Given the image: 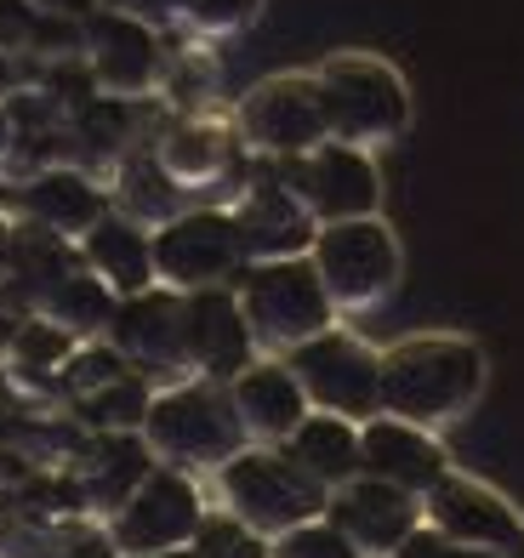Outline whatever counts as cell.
I'll return each mask as SVG.
<instances>
[{"label":"cell","instance_id":"cell-1","mask_svg":"<svg viewBox=\"0 0 524 558\" xmlns=\"http://www.w3.org/2000/svg\"><path fill=\"white\" fill-rule=\"evenodd\" d=\"M485 393V353L467 337H405L382 353V416L444 427Z\"/></svg>","mask_w":524,"mask_h":558},{"label":"cell","instance_id":"cell-2","mask_svg":"<svg viewBox=\"0 0 524 558\" xmlns=\"http://www.w3.org/2000/svg\"><path fill=\"white\" fill-rule=\"evenodd\" d=\"M137 434L155 462L178 468V473H217L229 456L245 450L229 388L206 383V376H183V383L160 388L148 399V416Z\"/></svg>","mask_w":524,"mask_h":558},{"label":"cell","instance_id":"cell-3","mask_svg":"<svg viewBox=\"0 0 524 558\" xmlns=\"http://www.w3.org/2000/svg\"><path fill=\"white\" fill-rule=\"evenodd\" d=\"M319 104H326L331 143L354 148H382L405 137L411 125V86L399 81V69L377 52H331L314 69Z\"/></svg>","mask_w":524,"mask_h":558},{"label":"cell","instance_id":"cell-4","mask_svg":"<svg viewBox=\"0 0 524 558\" xmlns=\"http://www.w3.org/2000/svg\"><path fill=\"white\" fill-rule=\"evenodd\" d=\"M240 314L257 337V353L285 360L291 348L314 342L319 331L337 325V308L308 257H273V263H245L234 279Z\"/></svg>","mask_w":524,"mask_h":558},{"label":"cell","instance_id":"cell-5","mask_svg":"<svg viewBox=\"0 0 524 558\" xmlns=\"http://www.w3.org/2000/svg\"><path fill=\"white\" fill-rule=\"evenodd\" d=\"M211 478H217L222 513H234L245 530H257L263 542H273V536H285L291 524H308V519L326 513V490H319L280 445H245Z\"/></svg>","mask_w":524,"mask_h":558},{"label":"cell","instance_id":"cell-6","mask_svg":"<svg viewBox=\"0 0 524 558\" xmlns=\"http://www.w3.org/2000/svg\"><path fill=\"white\" fill-rule=\"evenodd\" d=\"M308 263L326 286L337 314H360L377 308V302L399 286L405 257H399V240L382 217H348V222H319V234L308 245Z\"/></svg>","mask_w":524,"mask_h":558},{"label":"cell","instance_id":"cell-7","mask_svg":"<svg viewBox=\"0 0 524 558\" xmlns=\"http://www.w3.org/2000/svg\"><path fill=\"white\" fill-rule=\"evenodd\" d=\"M234 137L252 160H303L331 143L326 104H319L314 69L308 74H268L234 104Z\"/></svg>","mask_w":524,"mask_h":558},{"label":"cell","instance_id":"cell-8","mask_svg":"<svg viewBox=\"0 0 524 558\" xmlns=\"http://www.w3.org/2000/svg\"><path fill=\"white\" fill-rule=\"evenodd\" d=\"M285 365H291L296 383H303L314 411L348 416V422L382 416V353L365 348L360 337H348L342 325L319 331L303 348H291Z\"/></svg>","mask_w":524,"mask_h":558},{"label":"cell","instance_id":"cell-9","mask_svg":"<svg viewBox=\"0 0 524 558\" xmlns=\"http://www.w3.org/2000/svg\"><path fill=\"white\" fill-rule=\"evenodd\" d=\"M206 524V496H199L194 473H178L155 462L148 478L109 513V542L120 558H143V553H178L199 536Z\"/></svg>","mask_w":524,"mask_h":558},{"label":"cell","instance_id":"cell-10","mask_svg":"<svg viewBox=\"0 0 524 558\" xmlns=\"http://www.w3.org/2000/svg\"><path fill=\"white\" fill-rule=\"evenodd\" d=\"M245 268V245L234 211L217 206H188L171 222L155 228V279L171 291H206V286H234Z\"/></svg>","mask_w":524,"mask_h":558},{"label":"cell","instance_id":"cell-11","mask_svg":"<svg viewBox=\"0 0 524 558\" xmlns=\"http://www.w3.org/2000/svg\"><path fill=\"white\" fill-rule=\"evenodd\" d=\"M280 177L308 206L314 222H348V217H382V171L370 148L354 143H319L303 160H280Z\"/></svg>","mask_w":524,"mask_h":558},{"label":"cell","instance_id":"cell-12","mask_svg":"<svg viewBox=\"0 0 524 558\" xmlns=\"http://www.w3.org/2000/svg\"><path fill=\"white\" fill-rule=\"evenodd\" d=\"M81 63L92 74V86L103 97H148L160 81H166V46H160V29L126 17V12H109L97 7L86 23H81Z\"/></svg>","mask_w":524,"mask_h":558},{"label":"cell","instance_id":"cell-13","mask_svg":"<svg viewBox=\"0 0 524 558\" xmlns=\"http://www.w3.org/2000/svg\"><path fill=\"white\" fill-rule=\"evenodd\" d=\"M109 348L126 365L148 376H188V342H183V291L148 286L137 296L114 302L109 319Z\"/></svg>","mask_w":524,"mask_h":558},{"label":"cell","instance_id":"cell-14","mask_svg":"<svg viewBox=\"0 0 524 558\" xmlns=\"http://www.w3.org/2000/svg\"><path fill=\"white\" fill-rule=\"evenodd\" d=\"M234 228L245 245V263H273V257H308V245L319 234V222L308 217V206L291 194V183L280 177V166L263 160V171L245 183V194L234 199Z\"/></svg>","mask_w":524,"mask_h":558},{"label":"cell","instance_id":"cell-15","mask_svg":"<svg viewBox=\"0 0 524 558\" xmlns=\"http://www.w3.org/2000/svg\"><path fill=\"white\" fill-rule=\"evenodd\" d=\"M183 342H188V376H206V383H222V388L245 365L263 360L234 286H206L183 296Z\"/></svg>","mask_w":524,"mask_h":558},{"label":"cell","instance_id":"cell-16","mask_svg":"<svg viewBox=\"0 0 524 558\" xmlns=\"http://www.w3.org/2000/svg\"><path fill=\"white\" fill-rule=\"evenodd\" d=\"M360 473L382 478L393 490H411L422 501L451 473V456H444V445L428 427L399 422V416H370V422H360Z\"/></svg>","mask_w":524,"mask_h":558},{"label":"cell","instance_id":"cell-17","mask_svg":"<svg viewBox=\"0 0 524 558\" xmlns=\"http://www.w3.org/2000/svg\"><path fill=\"white\" fill-rule=\"evenodd\" d=\"M422 519L434 530H444L451 542H467V547H485L502 558L519 536H524V519L508 507V496H496L479 478H462V473H444L439 485L422 496Z\"/></svg>","mask_w":524,"mask_h":558},{"label":"cell","instance_id":"cell-18","mask_svg":"<svg viewBox=\"0 0 524 558\" xmlns=\"http://www.w3.org/2000/svg\"><path fill=\"white\" fill-rule=\"evenodd\" d=\"M326 519L365 558H388L422 524V501L411 490H393V485H382V478H365L360 473L354 485H342V490L326 496Z\"/></svg>","mask_w":524,"mask_h":558},{"label":"cell","instance_id":"cell-19","mask_svg":"<svg viewBox=\"0 0 524 558\" xmlns=\"http://www.w3.org/2000/svg\"><path fill=\"white\" fill-rule=\"evenodd\" d=\"M229 399H234V416H240L245 445H285L296 427H303V416L314 411L303 383L291 376V365L285 360H268V353L234 376Z\"/></svg>","mask_w":524,"mask_h":558},{"label":"cell","instance_id":"cell-20","mask_svg":"<svg viewBox=\"0 0 524 558\" xmlns=\"http://www.w3.org/2000/svg\"><path fill=\"white\" fill-rule=\"evenodd\" d=\"M74 251H81V268L103 279L114 296H137L148 286H160L155 279V228L132 222L114 206L74 240Z\"/></svg>","mask_w":524,"mask_h":558},{"label":"cell","instance_id":"cell-21","mask_svg":"<svg viewBox=\"0 0 524 558\" xmlns=\"http://www.w3.org/2000/svg\"><path fill=\"white\" fill-rule=\"evenodd\" d=\"M17 206H23V217H29L35 228H46V234L81 240L86 228L109 211V189H97L92 177L74 171V166H46V171H35L29 183H23Z\"/></svg>","mask_w":524,"mask_h":558},{"label":"cell","instance_id":"cell-22","mask_svg":"<svg viewBox=\"0 0 524 558\" xmlns=\"http://www.w3.org/2000/svg\"><path fill=\"white\" fill-rule=\"evenodd\" d=\"M296 468H303L319 490H342L360 478V422L348 416H326V411H308L303 427L280 445Z\"/></svg>","mask_w":524,"mask_h":558},{"label":"cell","instance_id":"cell-23","mask_svg":"<svg viewBox=\"0 0 524 558\" xmlns=\"http://www.w3.org/2000/svg\"><path fill=\"white\" fill-rule=\"evenodd\" d=\"M155 155H160V166L178 177L183 189H199V183H217V177L234 166L240 137H234V125H222V120L188 114V120H178V125L160 137Z\"/></svg>","mask_w":524,"mask_h":558},{"label":"cell","instance_id":"cell-24","mask_svg":"<svg viewBox=\"0 0 524 558\" xmlns=\"http://www.w3.org/2000/svg\"><path fill=\"white\" fill-rule=\"evenodd\" d=\"M114 302H120V296H114L97 274H86V268H63V274L46 279V291H40V319H46V325H58V331H69L74 342H81V337L109 331Z\"/></svg>","mask_w":524,"mask_h":558},{"label":"cell","instance_id":"cell-25","mask_svg":"<svg viewBox=\"0 0 524 558\" xmlns=\"http://www.w3.org/2000/svg\"><path fill=\"white\" fill-rule=\"evenodd\" d=\"M109 206L126 211V217L143 222V228H160V222H171L178 211H188V206H183V183L160 166L155 148H148V155H126V160H120Z\"/></svg>","mask_w":524,"mask_h":558},{"label":"cell","instance_id":"cell-26","mask_svg":"<svg viewBox=\"0 0 524 558\" xmlns=\"http://www.w3.org/2000/svg\"><path fill=\"white\" fill-rule=\"evenodd\" d=\"M148 468H155V456H148L143 434H109L86 462V501L114 513V507L148 478Z\"/></svg>","mask_w":524,"mask_h":558},{"label":"cell","instance_id":"cell-27","mask_svg":"<svg viewBox=\"0 0 524 558\" xmlns=\"http://www.w3.org/2000/svg\"><path fill=\"white\" fill-rule=\"evenodd\" d=\"M148 393L137 376L126 371L120 383H109V388H97V393H86L81 404H86V416L97 422V427H109V434H137L143 427V416H148Z\"/></svg>","mask_w":524,"mask_h":558},{"label":"cell","instance_id":"cell-28","mask_svg":"<svg viewBox=\"0 0 524 558\" xmlns=\"http://www.w3.org/2000/svg\"><path fill=\"white\" fill-rule=\"evenodd\" d=\"M74 348H81V342H74L69 331H58V325H46V319H29V325L12 337V371H23V376H35V371L63 376V365H69Z\"/></svg>","mask_w":524,"mask_h":558},{"label":"cell","instance_id":"cell-29","mask_svg":"<svg viewBox=\"0 0 524 558\" xmlns=\"http://www.w3.org/2000/svg\"><path fill=\"white\" fill-rule=\"evenodd\" d=\"M268 558H365V553L348 542L326 513H319L308 524H291L285 536H273L268 542Z\"/></svg>","mask_w":524,"mask_h":558},{"label":"cell","instance_id":"cell-30","mask_svg":"<svg viewBox=\"0 0 524 558\" xmlns=\"http://www.w3.org/2000/svg\"><path fill=\"white\" fill-rule=\"evenodd\" d=\"M194 558H268V542L257 530H245L234 513H206L199 536L188 542Z\"/></svg>","mask_w":524,"mask_h":558},{"label":"cell","instance_id":"cell-31","mask_svg":"<svg viewBox=\"0 0 524 558\" xmlns=\"http://www.w3.org/2000/svg\"><path fill=\"white\" fill-rule=\"evenodd\" d=\"M263 12V0H188V29L194 35H234Z\"/></svg>","mask_w":524,"mask_h":558},{"label":"cell","instance_id":"cell-32","mask_svg":"<svg viewBox=\"0 0 524 558\" xmlns=\"http://www.w3.org/2000/svg\"><path fill=\"white\" fill-rule=\"evenodd\" d=\"M35 35H40V7L35 0H0V58L35 52Z\"/></svg>","mask_w":524,"mask_h":558},{"label":"cell","instance_id":"cell-33","mask_svg":"<svg viewBox=\"0 0 524 558\" xmlns=\"http://www.w3.org/2000/svg\"><path fill=\"white\" fill-rule=\"evenodd\" d=\"M388 558H496V553H485V547H467V542H451L444 530H434L428 519H422L405 542H399Z\"/></svg>","mask_w":524,"mask_h":558},{"label":"cell","instance_id":"cell-34","mask_svg":"<svg viewBox=\"0 0 524 558\" xmlns=\"http://www.w3.org/2000/svg\"><path fill=\"white\" fill-rule=\"evenodd\" d=\"M109 12H126L137 23H148V29H171V23L188 17V0H103Z\"/></svg>","mask_w":524,"mask_h":558},{"label":"cell","instance_id":"cell-35","mask_svg":"<svg viewBox=\"0 0 524 558\" xmlns=\"http://www.w3.org/2000/svg\"><path fill=\"white\" fill-rule=\"evenodd\" d=\"M46 558H120L114 542H109V530H69V536L46 553Z\"/></svg>","mask_w":524,"mask_h":558},{"label":"cell","instance_id":"cell-36","mask_svg":"<svg viewBox=\"0 0 524 558\" xmlns=\"http://www.w3.org/2000/svg\"><path fill=\"white\" fill-rule=\"evenodd\" d=\"M40 7V17H69V23H86L103 0H35Z\"/></svg>","mask_w":524,"mask_h":558},{"label":"cell","instance_id":"cell-37","mask_svg":"<svg viewBox=\"0 0 524 558\" xmlns=\"http://www.w3.org/2000/svg\"><path fill=\"white\" fill-rule=\"evenodd\" d=\"M12 143H17V114H12V104H0V160L12 155Z\"/></svg>","mask_w":524,"mask_h":558},{"label":"cell","instance_id":"cell-38","mask_svg":"<svg viewBox=\"0 0 524 558\" xmlns=\"http://www.w3.org/2000/svg\"><path fill=\"white\" fill-rule=\"evenodd\" d=\"M143 558H194L188 547H178V553H143Z\"/></svg>","mask_w":524,"mask_h":558},{"label":"cell","instance_id":"cell-39","mask_svg":"<svg viewBox=\"0 0 524 558\" xmlns=\"http://www.w3.org/2000/svg\"><path fill=\"white\" fill-rule=\"evenodd\" d=\"M502 558H524V536H519V542H513V547H508Z\"/></svg>","mask_w":524,"mask_h":558}]
</instances>
